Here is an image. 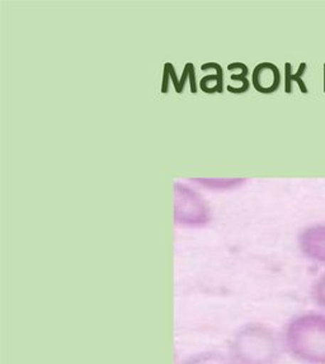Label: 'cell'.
Instances as JSON below:
<instances>
[{
  "label": "cell",
  "instance_id": "cell-1",
  "mask_svg": "<svg viewBox=\"0 0 325 364\" xmlns=\"http://www.w3.org/2000/svg\"><path fill=\"white\" fill-rule=\"evenodd\" d=\"M284 353L300 364H325V311L319 309L291 316L281 330Z\"/></svg>",
  "mask_w": 325,
  "mask_h": 364
},
{
  "label": "cell",
  "instance_id": "cell-2",
  "mask_svg": "<svg viewBox=\"0 0 325 364\" xmlns=\"http://www.w3.org/2000/svg\"><path fill=\"white\" fill-rule=\"evenodd\" d=\"M238 364H278L284 353L281 331L265 323L239 326L228 341V350Z\"/></svg>",
  "mask_w": 325,
  "mask_h": 364
},
{
  "label": "cell",
  "instance_id": "cell-3",
  "mask_svg": "<svg viewBox=\"0 0 325 364\" xmlns=\"http://www.w3.org/2000/svg\"><path fill=\"white\" fill-rule=\"evenodd\" d=\"M210 210L200 194L181 183L174 184V221L184 228H201L210 221Z\"/></svg>",
  "mask_w": 325,
  "mask_h": 364
},
{
  "label": "cell",
  "instance_id": "cell-4",
  "mask_svg": "<svg viewBox=\"0 0 325 364\" xmlns=\"http://www.w3.org/2000/svg\"><path fill=\"white\" fill-rule=\"evenodd\" d=\"M297 247L307 260L325 267V223L304 228L297 236Z\"/></svg>",
  "mask_w": 325,
  "mask_h": 364
},
{
  "label": "cell",
  "instance_id": "cell-5",
  "mask_svg": "<svg viewBox=\"0 0 325 364\" xmlns=\"http://www.w3.org/2000/svg\"><path fill=\"white\" fill-rule=\"evenodd\" d=\"M281 84V73L276 65L262 63L253 73V85L262 95H272Z\"/></svg>",
  "mask_w": 325,
  "mask_h": 364
},
{
  "label": "cell",
  "instance_id": "cell-6",
  "mask_svg": "<svg viewBox=\"0 0 325 364\" xmlns=\"http://www.w3.org/2000/svg\"><path fill=\"white\" fill-rule=\"evenodd\" d=\"M179 364H238L228 352L202 350L191 354Z\"/></svg>",
  "mask_w": 325,
  "mask_h": 364
},
{
  "label": "cell",
  "instance_id": "cell-7",
  "mask_svg": "<svg viewBox=\"0 0 325 364\" xmlns=\"http://www.w3.org/2000/svg\"><path fill=\"white\" fill-rule=\"evenodd\" d=\"M307 70H308V64L307 63H302L296 73H292V66H291L290 63L284 64V92L287 95L292 93V84L294 82H296L300 87L302 93L308 95V87H307V84L304 82V75L307 74Z\"/></svg>",
  "mask_w": 325,
  "mask_h": 364
},
{
  "label": "cell",
  "instance_id": "cell-8",
  "mask_svg": "<svg viewBox=\"0 0 325 364\" xmlns=\"http://www.w3.org/2000/svg\"><path fill=\"white\" fill-rule=\"evenodd\" d=\"M310 297L319 310L325 311V273L314 281L310 288Z\"/></svg>",
  "mask_w": 325,
  "mask_h": 364
},
{
  "label": "cell",
  "instance_id": "cell-9",
  "mask_svg": "<svg viewBox=\"0 0 325 364\" xmlns=\"http://www.w3.org/2000/svg\"><path fill=\"white\" fill-rule=\"evenodd\" d=\"M195 182L208 188L228 189L235 188L245 182V179H195Z\"/></svg>",
  "mask_w": 325,
  "mask_h": 364
},
{
  "label": "cell",
  "instance_id": "cell-10",
  "mask_svg": "<svg viewBox=\"0 0 325 364\" xmlns=\"http://www.w3.org/2000/svg\"><path fill=\"white\" fill-rule=\"evenodd\" d=\"M323 90L325 93V63H324V71H323Z\"/></svg>",
  "mask_w": 325,
  "mask_h": 364
}]
</instances>
